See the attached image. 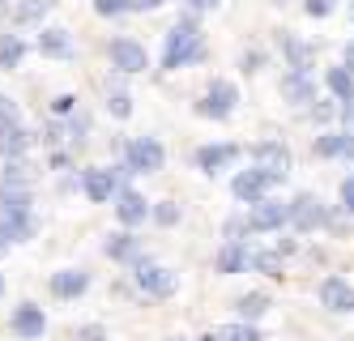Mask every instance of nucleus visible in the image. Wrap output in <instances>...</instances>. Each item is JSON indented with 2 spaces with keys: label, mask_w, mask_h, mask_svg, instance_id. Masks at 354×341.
<instances>
[{
  "label": "nucleus",
  "mask_w": 354,
  "mask_h": 341,
  "mask_svg": "<svg viewBox=\"0 0 354 341\" xmlns=\"http://www.w3.org/2000/svg\"><path fill=\"white\" fill-rule=\"evenodd\" d=\"M154 222H158V226H175V222H180V205H175V201H158Z\"/></svg>",
  "instance_id": "29"
},
{
  "label": "nucleus",
  "mask_w": 354,
  "mask_h": 341,
  "mask_svg": "<svg viewBox=\"0 0 354 341\" xmlns=\"http://www.w3.org/2000/svg\"><path fill=\"white\" fill-rule=\"evenodd\" d=\"M214 337H218V341H261V333L252 329V324H222Z\"/></svg>",
  "instance_id": "25"
},
{
  "label": "nucleus",
  "mask_w": 354,
  "mask_h": 341,
  "mask_svg": "<svg viewBox=\"0 0 354 341\" xmlns=\"http://www.w3.org/2000/svg\"><path fill=\"white\" fill-rule=\"evenodd\" d=\"M235 102H239V90L231 82H214L205 102H201V116H209V120H231L235 116Z\"/></svg>",
  "instance_id": "5"
},
{
  "label": "nucleus",
  "mask_w": 354,
  "mask_h": 341,
  "mask_svg": "<svg viewBox=\"0 0 354 341\" xmlns=\"http://www.w3.org/2000/svg\"><path fill=\"white\" fill-rule=\"evenodd\" d=\"M273 5H286V0H273Z\"/></svg>",
  "instance_id": "42"
},
{
  "label": "nucleus",
  "mask_w": 354,
  "mask_h": 341,
  "mask_svg": "<svg viewBox=\"0 0 354 341\" xmlns=\"http://www.w3.org/2000/svg\"><path fill=\"white\" fill-rule=\"evenodd\" d=\"M137 286L145 295H154V299H171L180 291V273L167 269V265H154V260H141L137 265Z\"/></svg>",
  "instance_id": "2"
},
{
  "label": "nucleus",
  "mask_w": 354,
  "mask_h": 341,
  "mask_svg": "<svg viewBox=\"0 0 354 341\" xmlns=\"http://www.w3.org/2000/svg\"><path fill=\"white\" fill-rule=\"evenodd\" d=\"M248 265V252L239 248V243H226L222 252H218V273H239Z\"/></svg>",
  "instance_id": "21"
},
{
  "label": "nucleus",
  "mask_w": 354,
  "mask_h": 341,
  "mask_svg": "<svg viewBox=\"0 0 354 341\" xmlns=\"http://www.w3.org/2000/svg\"><path fill=\"white\" fill-rule=\"evenodd\" d=\"M77 341H107V333L98 329V324H86V329L77 333Z\"/></svg>",
  "instance_id": "33"
},
{
  "label": "nucleus",
  "mask_w": 354,
  "mask_h": 341,
  "mask_svg": "<svg viewBox=\"0 0 354 341\" xmlns=\"http://www.w3.org/2000/svg\"><path fill=\"white\" fill-rule=\"evenodd\" d=\"M115 218L124 222V226H141L145 218H149V205H145V196L141 192H115Z\"/></svg>",
  "instance_id": "11"
},
{
  "label": "nucleus",
  "mask_w": 354,
  "mask_h": 341,
  "mask_svg": "<svg viewBox=\"0 0 354 341\" xmlns=\"http://www.w3.org/2000/svg\"><path fill=\"white\" fill-rule=\"evenodd\" d=\"M252 167H261L273 183L290 175V149L282 141H261L257 149H252Z\"/></svg>",
  "instance_id": "3"
},
{
  "label": "nucleus",
  "mask_w": 354,
  "mask_h": 341,
  "mask_svg": "<svg viewBox=\"0 0 354 341\" xmlns=\"http://www.w3.org/2000/svg\"><path fill=\"white\" fill-rule=\"evenodd\" d=\"M282 51H286V60H290V68H295V73H308V68H312V60H316V51L303 43L299 35H282Z\"/></svg>",
  "instance_id": "19"
},
{
  "label": "nucleus",
  "mask_w": 354,
  "mask_h": 341,
  "mask_svg": "<svg viewBox=\"0 0 354 341\" xmlns=\"http://www.w3.org/2000/svg\"><path fill=\"white\" fill-rule=\"evenodd\" d=\"M5 120H17V107H13L5 94H0V124H5Z\"/></svg>",
  "instance_id": "36"
},
{
  "label": "nucleus",
  "mask_w": 354,
  "mask_h": 341,
  "mask_svg": "<svg viewBox=\"0 0 354 341\" xmlns=\"http://www.w3.org/2000/svg\"><path fill=\"white\" fill-rule=\"evenodd\" d=\"M201 341H218V337H201Z\"/></svg>",
  "instance_id": "41"
},
{
  "label": "nucleus",
  "mask_w": 354,
  "mask_h": 341,
  "mask_svg": "<svg viewBox=\"0 0 354 341\" xmlns=\"http://www.w3.org/2000/svg\"><path fill=\"white\" fill-rule=\"evenodd\" d=\"M235 158H239V149H235V145H205V149L196 154V167H201V171H209V175H218L222 167H231Z\"/></svg>",
  "instance_id": "16"
},
{
  "label": "nucleus",
  "mask_w": 354,
  "mask_h": 341,
  "mask_svg": "<svg viewBox=\"0 0 354 341\" xmlns=\"http://www.w3.org/2000/svg\"><path fill=\"white\" fill-rule=\"evenodd\" d=\"M111 116L129 120V116H133V98H129V94H111Z\"/></svg>",
  "instance_id": "31"
},
{
  "label": "nucleus",
  "mask_w": 354,
  "mask_h": 341,
  "mask_svg": "<svg viewBox=\"0 0 354 341\" xmlns=\"http://www.w3.org/2000/svg\"><path fill=\"white\" fill-rule=\"evenodd\" d=\"M290 222H295L299 230H316V226H324V205H320L316 196H299V201L290 205Z\"/></svg>",
  "instance_id": "14"
},
{
  "label": "nucleus",
  "mask_w": 354,
  "mask_h": 341,
  "mask_svg": "<svg viewBox=\"0 0 354 341\" xmlns=\"http://www.w3.org/2000/svg\"><path fill=\"white\" fill-rule=\"evenodd\" d=\"M158 5H167V0H129V9H141V13L145 9H158Z\"/></svg>",
  "instance_id": "38"
},
{
  "label": "nucleus",
  "mask_w": 354,
  "mask_h": 341,
  "mask_svg": "<svg viewBox=\"0 0 354 341\" xmlns=\"http://www.w3.org/2000/svg\"><path fill=\"white\" fill-rule=\"evenodd\" d=\"M9 243H13V230H9V222H5V218H0V256L9 252Z\"/></svg>",
  "instance_id": "35"
},
{
  "label": "nucleus",
  "mask_w": 354,
  "mask_h": 341,
  "mask_svg": "<svg viewBox=\"0 0 354 341\" xmlns=\"http://www.w3.org/2000/svg\"><path fill=\"white\" fill-rule=\"evenodd\" d=\"M86 286H90V277H86L82 269H60V273L52 277V291H56L60 299H77V295H86Z\"/></svg>",
  "instance_id": "18"
},
{
  "label": "nucleus",
  "mask_w": 354,
  "mask_h": 341,
  "mask_svg": "<svg viewBox=\"0 0 354 341\" xmlns=\"http://www.w3.org/2000/svg\"><path fill=\"white\" fill-rule=\"evenodd\" d=\"M282 98L286 102H295V107H308V102H316V86L308 82V73H286L282 77Z\"/></svg>",
  "instance_id": "12"
},
{
  "label": "nucleus",
  "mask_w": 354,
  "mask_h": 341,
  "mask_svg": "<svg viewBox=\"0 0 354 341\" xmlns=\"http://www.w3.org/2000/svg\"><path fill=\"white\" fill-rule=\"evenodd\" d=\"M107 256L111 260H133L137 256V239H133V234H111V239H107Z\"/></svg>",
  "instance_id": "22"
},
{
  "label": "nucleus",
  "mask_w": 354,
  "mask_h": 341,
  "mask_svg": "<svg viewBox=\"0 0 354 341\" xmlns=\"http://www.w3.org/2000/svg\"><path fill=\"white\" fill-rule=\"evenodd\" d=\"M269 188H273V179H269L261 167H252V171H239V175H235V183H231V192H235L239 201H248V205H257V201H261Z\"/></svg>",
  "instance_id": "8"
},
{
  "label": "nucleus",
  "mask_w": 354,
  "mask_h": 341,
  "mask_svg": "<svg viewBox=\"0 0 354 341\" xmlns=\"http://www.w3.org/2000/svg\"><path fill=\"white\" fill-rule=\"evenodd\" d=\"M350 17H354V13H350Z\"/></svg>",
  "instance_id": "44"
},
{
  "label": "nucleus",
  "mask_w": 354,
  "mask_h": 341,
  "mask_svg": "<svg viewBox=\"0 0 354 341\" xmlns=\"http://www.w3.org/2000/svg\"><path fill=\"white\" fill-rule=\"evenodd\" d=\"M324 86L333 90V98H342V102H350L354 98V73L342 64V68H328L324 73Z\"/></svg>",
  "instance_id": "20"
},
{
  "label": "nucleus",
  "mask_w": 354,
  "mask_h": 341,
  "mask_svg": "<svg viewBox=\"0 0 354 341\" xmlns=\"http://www.w3.org/2000/svg\"><path fill=\"white\" fill-rule=\"evenodd\" d=\"M47 9H52V0H21V5H17V21H43Z\"/></svg>",
  "instance_id": "27"
},
{
  "label": "nucleus",
  "mask_w": 354,
  "mask_h": 341,
  "mask_svg": "<svg viewBox=\"0 0 354 341\" xmlns=\"http://www.w3.org/2000/svg\"><path fill=\"white\" fill-rule=\"evenodd\" d=\"M282 222H290V205L269 201V196H261L252 205V214H248V230H277Z\"/></svg>",
  "instance_id": "6"
},
{
  "label": "nucleus",
  "mask_w": 354,
  "mask_h": 341,
  "mask_svg": "<svg viewBox=\"0 0 354 341\" xmlns=\"http://www.w3.org/2000/svg\"><path fill=\"white\" fill-rule=\"evenodd\" d=\"M124 9H129V0H94V13L98 17H120Z\"/></svg>",
  "instance_id": "30"
},
{
  "label": "nucleus",
  "mask_w": 354,
  "mask_h": 341,
  "mask_svg": "<svg viewBox=\"0 0 354 341\" xmlns=\"http://www.w3.org/2000/svg\"><path fill=\"white\" fill-rule=\"evenodd\" d=\"M124 158H129V171L133 175H154V171H162V145L154 141V137H137V141H129V154H124Z\"/></svg>",
  "instance_id": "4"
},
{
  "label": "nucleus",
  "mask_w": 354,
  "mask_h": 341,
  "mask_svg": "<svg viewBox=\"0 0 354 341\" xmlns=\"http://www.w3.org/2000/svg\"><path fill=\"white\" fill-rule=\"evenodd\" d=\"M342 205H346V214H354V179L342 183Z\"/></svg>",
  "instance_id": "34"
},
{
  "label": "nucleus",
  "mask_w": 354,
  "mask_h": 341,
  "mask_svg": "<svg viewBox=\"0 0 354 341\" xmlns=\"http://www.w3.org/2000/svg\"><path fill=\"white\" fill-rule=\"evenodd\" d=\"M205 56V35H201V26L192 17H180L167 30V51H162V68H184L192 60Z\"/></svg>",
  "instance_id": "1"
},
{
  "label": "nucleus",
  "mask_w": 354,
  "mask_h": 341,
  "mask_svg": "<svg viewBox=\"0 0 354 341\" xmlns=\"http://www.w3.org/2000/svg\"><path fill=\"white\" fill-rule=\"evenodd\" d=\"M111 64L120 73H145L149 68V56H145V47L137 39H115L111 43Z\"/></svg>",
  "instance_id": "7"
},
{
  "label": "nucleus",
  "mask_w": 354,
  "mask_h": 341,
  "mask_svg": "<svg viewBox=\"0 0 354 341\" xmlns=\"http://www.w3.org/2000/svg\"><path fill=\"white\" fill-rule=\"evenodd\" d=\"M192 9H218V0H188Z\"/></svg>",
  "instance_id": "39"
},
{
  "label": "nucleus",
  "mask_w": 354,
  "mask_h": 341,
  "mask_svg": "<svg viewBox=\"0 0 354 341\" xmlns=\"http://www.w3.org/2000/svg\"><path fill=\"white\" fill-rule=\"evenodd\" d=\"M235 307H239L243 320H257V316H265V311H269V295H243Z\"/></svg>",
  "instance_id": "24"
},
{
  "label": "nucleus",
  "mask_w": 354,
  "mask_h": 341,
  "mask_svg": "<svg viewBox=\"0 0 354 341\" xmlns=\"http://www.w3.org/2000/svg\"><path fill=\"white\" fill-rule=\"evenodd\" d=\"M342 149H346V137H342V133L316 137V154H320V158H333V154H342Z\"/></svg>",
  "instance_id": "28"
},
{
  "label": "nucleus",
  "mask_w": 354,
  "mask_h": 341,
  "mask_svg": "<svg viewBox=\"0 0 354 341\" xmlns=\"http://www.w3.org/2000/svg\"><path fill=\"white\" fill-rule=\"evenodd\" d=\"M73 107H77V98H73V94H60V98H56V111H60V116H68Z\"/></svg>",
  "instance_id": "37"
},
{
  "label": "nucleus",
  "mask_w": 354,
  "mask_h": 341,
  "mask_svg": "<svg viewBox=\"0 0 354 341\" xmlns=\"http://www.w3.org/2000/svg\"><path fill=\"white\" fill-rule=\"evenodd\" d=\"M26 149H30V133H26V128H21L17 120L0 124V154H5V158H21Z\"/></svg>",
  "instance_id": "13"
},
{
  "label": "nucleus",
  "mask_w": 354,
  "mask_h": 341,
  "mask_svg": "<svg viewBox=\"0 0 354 341\" xmlns=\"http://www.w3.org/2000/svg\"><path fill=\"white\" fill-rule=\"evenodd\" d=\"M320 303L328 311H354V286L342 277H324L320 282Z\"/></svg>",
  "instance_id": "10"
},
{
  "label": "nucleus",
  "mask_w": 354,
  "mask_h": 341,
  "mask_svg": "<svg viewBox=\"0 0 354 341\" xmlns=\"http://www.w3.org/2000/svg\"><path fill=\"white\" fill-rule=\"evenodd\" d=\"M346 68H350V73H354V43H350V47H346Z\"/></svg>",
  "instance_id": "40"
},
{
  "label": "nucleus",
  "mask_w": 354,
  "mask_h": 341,
  "mask_svg": "<svg viewBox=\"0 0 354 341\" xmlns=\"http://www.w3.org/2000/svg\"><path fill=\"white\" fill-rule=\"evenodd\" d=\"M303 9H308V17H328L333 13V0H303Z\"/></svg>",
  "instance_id": "32"
},
{
  "label": "nucleus",
  "mask_w": 354,
  "mask_h": 341,
  "mask_svg": "<svg viewBox=\"0 0 354 341\" xmlns=\"http://www.w3.org/2000/svg\"><path fill=\"white\" fill-rule=\"evenodd\" d=\"M43 329H47V320H43V307H35V303H26V307H17L13 311V333L17 337H43Z\"/></svg>",
  "instance_id": "15"
},
{
  "label": "nucleus",
  "mask_w": 354,
  "mask_h": 341,
  "mask_svg": "<svg viewBox=\"0 0 354 341\" xmlns=\"http://www.w3.org/2000/svg\"><path fill=\"white\" fill-rule=\"evenodd\" d=\"M82 188H86V196L98 205V201H111L115 192H120V175L115 171H103V167H90L86 175H82Z\"/></svg>",
  "instance_id": "9"
},
{
  "label": "nucleus",
  "mask_w": 354,
  "mask_h": 341,
  "mask_svg": "<svg viewBox=\"0 0 354 341\" xmlns=\"http://www.w3.org/2000/svg\"><path fill=\"white\" fill-rule=\"evenodd\" d=\"M0 291H5V282H0Z\"/></svg>",
  "instance_id": "43"
},
{
  "label": "nucleus",
  "mask_w": 354,
  "mask_h": 341,
  "mask_svg": "<svg viewBox=\"0 0 354 341\" xmlns=\"http://www.w3.org/2000/svg\"><path fill=\"white\" fill-rule=\"evenodd\" d=\"M21 56H26V43H21V39H5V43H0V68H17L21 64Z\"/></svg>",
  "instance_id": "23"
},
{
  "label": "nucleus",
  "mask_w": 354,
  "mask_h": 341,
  "mask_svg": "<svg viewBox=\"0 0 354 341\" xmlns=\"http://www.w3.org/2000/svg\"><path fill=\"white\" fill-rule=\"evenodd\" d=\"M248 260H252V269H261L269 277H282V256H277V252H257V256H248Z\"/></svg>",
  "instance_id": "26"
},
{
  "label": "nucleus",
  "mask_w": 354,
  "mask_h": 341,
  "mask_svg": "<svg viewBox=\"0 0 354 341\" xmlns=\"http://www.w3.org/2000/svg\"><path fill=\"white\" fill-rule=\"evenodd\" d=\"M39 51H43V56H52V60L73 56V39H68V30H60V26L43 30V35H39Z\"/></svg>",
  "instance_id": "17"
}]
</instances>
